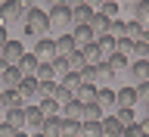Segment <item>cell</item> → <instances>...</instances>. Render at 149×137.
Listing matches in <instances>:
<instances>
[{
  "label": "cell",
  "mask_w": 149,
  "mask_h": 137,
  "mask_svg": "<svg viewBox=\"0 0 149 137\" xmlns=\"http://www.w3.org/2000/svg\"><path fill=\"white\" fill-rule=\"evenodd\" d=\"M0 122H3V112H0Z\"/></svg>",
  "instance_id": "51"
},
{
  "label": "cell",
  "mask_w": 149,
  "mask_h": 137,
  "mask_svg": "<svg viewBox=\"0 0 149 137\" xmlns=\"http://www.w3.org/2000/svg\"><path fill=\"white\" fill-rule=\"evenodd\" d=\"M134 19H137L143 28H149V0H137V3H134Z\"/></svg>",
  "instance_id": "25"
},
{
  "label": "cell",
  "mask_w": 149,
  "mask_h": 137,
  "mask_svg": "<svg viewBox=\"0 0 149 137\" xmlns=\"http://www.w3.org/2000/svg\"><path fill=\"white\" fill-rule=\"evenodd\" d=\"M140 31H143V25H140L137 19H124V37H130V41H137Z\"/></svg>",
  "instance_id": "32"
},
{
  "label": "cell",
  "mask_w": 149,
  "mask_h": 137,
  "mask_svg": "<svg viewBox=\"0 0 149 137\" xmlns=\"http://www.w3.org/2000/svg\"><path fill=\"white\" fill-rule=\"evenodd\" d=\"M0 112H3V91H0Z\"/></svg>",
  "instance_id": "47"
},
{
  "label": "cell",
  "mask_w": 149,
  "mask_h": 137,
  "mask_svg": "<svg viewBox=\"0 0 149 137\" xmlns=\"http://www.w3.org/2000/svg\"><path fill=\"white\" fill-rule=\"evenodd\" d=\"M59 115H62V119H72V122H81V119H84V103H81V100H68V103H62Z\"/></svg>",
  "instance_id": "9"
},
{
  "label": "cell",
  "mask_w": 149,
  "mask_h": 137,
  "mask_svg": "<svg viewBox=\"0 0 149 137\" xmlns=\"http://www.w3.org/2000/svg\"><path fill=\"white\" fill-rule=\"evenodd\" d=\"M53 69H56V78H59V75H65V72H68V65H65V59H59V56H56V59H53Z\"/></svg>",
  "instance_id": "37"
},
{
  "label": "cell",
  "mask_w": 149,
  "mask_h": 137,
  "mask_svg": "<svg viewBox=\"0 0 149 137\" xmlns=\"http://www.w3.org/2000/svg\"><path fill=\"white\" fill-rule=\"evenodd\" d=\"M40 134H44V137H62V115L44 119V125H40Z\"/></svg>",
  "instance_id": "15"
},
{
  "label": "cell",
  "mask_w": 149,
  "mask_h": 137,
  "mask_svg": "<svg viewBox=\"0 0 149 137\" xmlns=\"http://www.w3.org/2000/svg\"><path fill=\"white\" fill-rule=\"evenodd\" d=\"M13 137H28V134H22V131H16V134H13Z\"/></svg>",
  "instance_id": "48"
},
{
  "label": "cell",
  "mask_w": 149,
  "mask_h": 137,
  "mask_svg": "<svg viewBox=\"0 0 149 137\" xmlns=\"http://www.w3.org/2000/svg\"><path fill=\"white\" fill-rule=\"evenodd\" d=\"M68 34H72V41H74V47H78V50H81L84 44H90L93 41V31L87 25H72V31H68Z\"/></svg>",
  "instance_id": "13"
},
{
  "label": "cell",
  "mask_w": 149,
  "mask_h": 137,
  "mask_svg": "<svg viewBox=\"0 0 149 137\" xmlns=\"http://www.w3.org/2000/svg\"><path fill=\"white\" fill-rule=\"evenodd\" d=\"M13 134H16V128L6 125V122H0V137H13Z\"/></svg>",
  "instance_id": "40"
},
{
  "label": "cell",
  "mask_w": 149,
  "mask_h": 137,
  "mask_svg": "<svg viewBox=\"0 0 149 137\" xmlns=\"http://www.w3.org/2000/svg\"><path fill=\"white\" fill-rule=\"evenodd\" d=\"M72 50H78V47H74V41H72V34H68V31H65L62 37H56V56H59V59H65Z\"/></svg>",
  "instance_id": "21"
},
{
  "label": "cell",
  "mask_w": 149,
  "mask_h": 137,
  "mask_svg": "<svg viewBox=\"0 0 149 137\" xmlns=\"http://www.w3.org/2000/svg\"><path fill=\"white\" fill-rule=\"evenodd\" d=\"M22 53H25L22 41H13V37H9L6 44H3V50H0V59H3L6 65H16L19 59H22Z\"/></svg>",
  "instance_id": "4"
},
{
  "label": "cell",
  "mask_w": 149,
  "mask_h": 137,
  "mask_svg": "<svg viewBox=\"0 0 149 137\" xmlns=\"http://www.w3.org/2000/svg\"><path fill=\"white\" fill-rule=\"evenodd\" d=\"M93 97H96V87L93 84H81L78 93H74V100H81V103H93Z\"/></svg>",
  "instance_id": "33"
},
{
  "label": "cell",
  "mask_w": 149,
  "mask_h": 137,
  "mask_svg": "<svg viewBox=\"0 0 149 137\" xmlns=\"http://www.w3.org/2000/svg\"><path fill=\"white\" fill-rule=\"evenodd\" d=\"M31 53H34L40 63H53V59H56V41H53L50 34L34 37V47H31Z\"/></svg>",
  "instance_id": "2"
},
{
  "label": "cell",
  "mask_w": 149,
  "mask_h": 137,
  "mask_svg": "<svg viewBox=\"0 0 149 137\" xmlns=\"http://www.w3.org/2000/svg\"><path fill=\"white\" fill-rule=\"evenodd\" d=\"M6 41H9V31H6V25H0V50H3Z\"/></svg>",
  "instance_id": "42"
},
{
  "label": "cell",
  "mask_w": 149,
  "mask_h": 137,
  "mask_svg": "<svg viewBox=\"0 0 149 137\" xmlns=\"http://www.w3.org/2000/svg\"><path fill=\"white\" fill-rule=\"evenodd\" d=\"M19 93H22V97H37V78L34 75H22V81H19V87H16Z\"/></svg>",
  "instance_id": "19"
},
{
  "label": "cell",
  "mask_w": 149,
  "mask_h": 137,
  "mask_svg": "<svg viewBox=\"0 0 149 137\" xmlns=\"http://www.w3.org/2000/svg\"><path fill=\"white\" fill-rule=\"evenodd\" d=\"M40 125H44V112L37 109V103H25V128L40 131Z\"/></svg>",
  "instance_id": "7"
},
{
  "label": "cell",
  "mask_w": 149,
  "mask_h": 137,
  "mask_svg": "<svg viewBox=\"0 0 149 137\" xmlns=\"http://www.w3.org/2000/svg\"><path fill=\"white\" fill-rule=\"evenodd\" d=\"M34 78H37V81H56L53 63H40V65H37V72H34Z\"/></svg>",
  "instance_id": "29"
},
{
  "label": "cell",
  "mask_w": 149,
  "mask_h": 137,
  "mask_svg": "<svg viewBox=\"0 0 149 137\" xmlns=\"http://www.w3.org/2000/svg\"><path fill=\"white\" fill-rule=\"evenodd\" d=\"M137 103H140L137 87H121V91H115V109H134Z\"/></svg>",
  "instance_id": "5"
},
{
  "label": "cell",
  "mask_w": 149,
  "mask_h": 137,
  "mask_svg": "<svg viewBox=\"0 0 149 137\" xmlns=\"http://www.w3.org/2000/svg\"><path fill=\"white\" fill-rule=\"evenodd\" d=\"M22 28H25V34L31 37H40L50 31V16H47L44 6H28L25 13H22Z\"/></svg>",
  "instance_id": "1"
},
{
  "label": "cell",
  "mask_w": 149,
  "mask_h": 137,
  "mask_svg": "<svg viewBox=\"0 0 149 137\" xmlns=\"http://www.w3.org/2000/svg\"><path fill=\"white\" fill-rule=\"evenodd\" d=\"M137 97H140V100H143V103L149 100V81H143V84H137Z\"/></svg>",
  "instance_id": "38"
},
{
  "label": "cell",
  "mask_w": 149,
  "mask_h": 137,
  "mask_svg": "<svg viewBox=\"0 0 149 137\" xmlns=\"http://www.w3.org/2000/svg\"><path fill=\"white\" fill-rule=\"evenodd\" d=\"M100 128H102V137H121L124 134V128H121V122L115 119V115H112V119H102Z\"/></svg>",
  "instance_id": "20"
},
{
  "label": "cell",
  "mask_w": 149,
  "mask_h": 137,
  "mask_svg": "<svg viewBox=\"0 0 149 137\" xmlns=\"http://www.w3.org/2000/svg\"><path fill=\"white\" fill-rule=\"evenodd\" d=\"M3 122L13 125L16 131H22L25 128V106H22V109H3Z\"/></svg>",
  "instance_id": "17"
},
{
  "label": "cell",
  "mask_w": 149,
  "mask_h": 137,
  "mask_svg": "<svg viewBox=\"0 0 149 137\" xmlns=\"http://www.w3.org/2000/svg\"><path fill=\"white\" fill-rule=\"evenodd\" d=\"M22 106H25V97L16 87H3V109H22Z\"/></svg>",
  "instance_id": "11"
},
{
  "label": "cell",
  "mask_w": 149,
  "mask_h": 137,
  "mask_svg": "<svg viewBox=\"0 0 149 137\" xmlns=\"http://www.w3.org/2000/svg\"><path fill=\"white\" fill-rule=\"evenodd\" d=\"M19 3H22L25 9H28V6H34V0H19Z\"/></svg>",
  "instance_id": "45"
},
{
  "label": "cell",
  "mask_w": 149,
  "mask_h": 137,
  "mask_svg": "<svg viewBox=\"0 0 149 137\" xmlns=\"http://www.w3.org/2000/svg\"><path fill=\"white\" fill-rule=\"evenodd\" d=\"M31 137H44V134H40V131H34V134H31Z\"/></svg>",
  "instance_id": "49"
},
{
  "label": "cell",
  "mask_w": 149,
  "mask_h": 137,
  "mask_svg": "<svg viewBox=\"0 0 149 137\" xmlns=\"http://www.w3.org/2000/svg\"><path fill=\"white\" fill-rule=\"evenodd\" d=\"M53 6H65V0H47V9H53Z\"/></svg>",
  "instance_id": "43"
},
{
  "label": "cell",
  "mask_w": 149,
  "mask_h": 137,
  "mask_svg": "<svg viewBox=\"0 0 149 137\" xmlns=\"http://www.w3.org/2000/svg\"><path fill=\"white\" fill-rule=\"evenodd\" d=\"M121 137H140V125H137V122H134V125H127Z\"/></svg>",
  "instance_id": "39"
},
{
  "label": "cell",
  "mask_w": 149,
  "mask_h": 137,
  "mask_svg": "<svg viewBox=\"0 0 149 137\" xmlns=\"http://www.w3.org/2000/svg\"><path fill=\"white\" fill-rule=\"evenodd\" d=\"M106 65H109L112 72L118 75V72H124V69H127V56H121V53H112V56H106Z\"/></svg>",
  "instance_id": "28"
},
{
  "label": "cell",
  "mask_w": 149,
  "mask_h": 137,
  "mask_svg": "<svg viewBox=\"0 0 149 137\" xmlns=\"http://www.w3.org/2000/svg\"><path fill=\"white\" fill-rule=\"evenodd\" d=\"M140 125V137H149V119H143V122H137Z\"/></svg>",
  "instance_id": "41"
},
{
  "label": "cell",
  "mask_w": 149,
  "mask_h": 137,
  "mask_svg": "<svg viewBox=\"0 0 149 137\" xmlns=\"http://www.w3.org/2000/svg\"><path fill=\"white\" fill-rule=\"evenodd\" d=\"M22 13H25V6L19 3V0H3L0 3V22L6 25V22H22Z\"/></svg>",
  "instance_id": "3"
},
{
  "label": "cell",
  "mask_w": 149,
  "mask_h": 137,
  "mask_svg": "<svg viewBox=\"0 0 149 137\" xmlns=\"http://www.w3.org/2000/svg\"><path fill=\"white\" fill-rule=\"evenodd\" d=\"M37 109L44 112V119H53V115H59V109H62V103L53 100V97H40V103H37Z\"/></svg>",
  "instance_id": "18"
},
{
  "label": "cell",
  "mask_w": 149,
  "mask_h": 137,
  "mask_svg": "<svg viewBox=\"0 0 149 137\" xmlns=\"http://www.w3.org/2000/svg\"><path fill=\"white\" fill-rule=\"evenodd\" d=\"M87 119H90V122H100L102 119V109L96 106V103H84V119L81 122H87Z\"/></svg>",
  "instance_id": "35"
},
{
  "label": "cell",
  "mask_w": 149,
  "mask_h": 137,
  "mask_svg": "<svg viewBox=\"0 0 149 137\" xmlns=\"http://www.w3.org/2000/svg\"><path fill=\"white\" fill-rule=\"evenodd\" d=\"M93 41H96V47H100V53H102V56H112V53H115V37H112V34L93 37Z\"/></svg>",
  "instance_id": "30"
},
{
  "label": "cell",
  "mask_w": 149,
  "mask_h": 137,
  "mask_svg": "<svg viewBox=\"0 0 149 137\" xmlns=\"http://www.w3.org/2000/svg\"><path fill=\"white\" fill-rule=\"evenodd\" d=\"M65 65H68V72H81V69H87V59H84L81 50H72L65 56Z\"/></svg>",
  "instance_id": "24"
},
{
  "label": "cell",
  "mask_w": 149,
  "mask_h": 137,
  "mask_svg": "<svg viewBox=\"0 0 149 137\" xmlns=\"http://www.w3.org/2000/svg\"><path fill=\"white\" fill-rule=\"evenodd\" d=\"M102 122V119H100ZM100 122H81V125H78V134L81 137H102V128H100Z\"/></svg>",
  "instance_id": "26"
},
{
  "label": "cell",
  "mask_w": 149,
  "mask_h": 137,
  "mask_svg": "<svg viewBox=\"0 0 149 137\" xmlns=\"http://www.w3.org/2000/svg\"><path fill=\"white\" fill-rule=\"evenodd\" d=\"M47 16H50V25H59V28L72 25V9L68 6H53V9H47Z\"/></svg>",
  "instance_id": "6"
},
{
  "label": "cell",
  "mask_w": 149,
  "mask_h": 137,
  "mask_svg": "<svg viewBox=\"0 0 149 137\" xmlns=\"http://www.w3.org/2000/svg\"><path fill=\"white\" fill-rule=\"evenodd\" d=\"M96 13H102L106 19H118V13H121V3H118V0H102Z\"/></svg>",
  "instance_id": "27"
},
{
  "label": "cell",
  "mask_w": 149,
  "mask_h": 137,
  "mask_svg": "<svg viewBox=\"0 0 149 137\" xmlns=\"http://www.w3.org/2000/svg\"><path fill=\"white\" fill-rule=\"evenodd\" d=\"M19 81H22L19 65H6V72L0 75V84H3V87H19Z\"/></svg>",
  "instance_id": "22"
},
{
  "label": "cell",
  "mask_w": 149,
  "mask_h": 137,
  "mask_svg": "<svg viewBox=\"0 0 149 137\" xmlns=\"http://www.w3.org/2000/svg\"><path fill=\"white\" fill-rule=\"evenodd\" d=\"M115 119L121 122V128H127V125L137 122V115H134V109H118V112H115Z\"/></svg>",
  "instance_id": "36"
},
{
  "label": "cell",
  "mask_w": 149,
  "mask_h": 137,
  "mask_svg": "<svg viewBox=\"0 0 149 137\" xmlns=\"http://www.w3.org/2000/svg\"><path fill=\"white\" fill-rule=\"evenodd\" d=\"M78 3H84V0H65V6H78Z\"/></svg>",
  "instance_id": "44"
},
{
  "label": "cell",
  "mask_w": 149,
  "mask_h": 137,
  "mask_svg": "<svg viewBox=\"0 0 149 137\" xmlns=\"http://www.w3.org/2000/svg\"><path fill=\"white\" fill-rule=\"evenodd\" d=\"M81 53H84V59H87V65H100V63H106V56L100 53V47H96V41H90V44H84V47H81Z\"/></svg>",
  "instance_id": "16"
},
{
  "label": "cell",
  "mask_w": 149,
  "mask_h": 137,
  "mask_svg": "<svg viewBox=\"0 0 149 137\" xmlns=\"http://www.w3.org/2000/svg\"><path fill=\"white\" fill-rule=\"evenodd\" d=\"M68 9H72V25H87L90 16L96 13V9H90L87 3H78V6H68Z\"/></svg>",
  "instance_id": "12"
},
{
  "label": "cell",
  "mask_w": 149,
  "mask_h": 137,
  "mask_svg": "<svg viewBox=\"0 0 149 137\" xmlns=\"http://www.w3.org/2000/svg\"><path fill=\"white\" fill-rule=\"evenodd\" d=\"M93 69H96V87H102V84H109L112 78H115V72H112V69H109V65H106V63L93 65Z\"/></svg>",
  "instance_id": "31"
},
{
  "label": "cell",
  "mask_w": 149,
  "mask_h": 137,
  "mask_svg": "<svg viewBox=\"0 0 149 137\" xmlns=\"http://www.w3.org/2000/svg\"><path fill=\"white\" fill-rule=\"evenodd\" d=\"M3 72H6V63H3V59H0V75H3Z\"/></svg>",
  "instance_id": "46"
},
{
  "label": "cell",
  "mask_w": 149,
  "mask_h": 137,
  "mask_svg": "<svg viewBox=\"0 0 149 137\" xmlns=\"http://www.w3.org/2000/svg\"><path fill=\"white\" fill-rule=\"evenodd\" d=\"M16 65H19V72H22V75H34L37 65H40V59H37L31 50H25V53H22V59H19Z\"/></svg>",
  "instance_id": "14"
},
{
  "label": "cell",
  "mask_w": 149,
  "mask_h": 137,
  "mask_svg": "<svg viewBox=\"0 0 149 137\" xmlns=\"http://www.w3.org/2000/svg\"><path fill=\"white\" fill-rule=\"evenodd\" d=\"M109 25H112V19H106L102 13H93V16H90V22H87V28L93 31V37L109 34Z\"/></svg>",
  "instance_id": "8"
},
{
  "label": "cell",
  "mask_w": 149,
  "mask_h": 137,
  "mask_svg": "<svg viewBox=\"0 0 149 137\" xmlns=\"http://www.w3.org/2000/svg\"><path fill=\"white\" fill-rule=\"evenodd\" d=\"M130 69V75L137 78V84H143V81H149V59H137L134 65H127Z\"/></svg>",
  "instance_id": "23"
},
{
  "label": "cell",
  "mask_w": 149,
  "mask_h": 137,
  "mask_svg": "<svg viewBox=\"0 0 149 137\" xmlns=\"http://www.w3.org/2000/svg\"><path fill=\"white\" fill-rule=\"evenodd\" d=\"M0 25H3V22H0Z\"/></svg>",
  "instance_id": "52"
},
{
  "label": "cell",
  "mask_w": 149,
  "mask_h": 137,
  "mask_svg": "<svg viewBox=\"0 0 149 137\" xmlns=\"http://www.w3.org/2000/svg\"><path fill=\"white\" fill-rule=\"evenodd\" d=\"M59 81H37V97H56Z\"/></svg>",
  "instance_id": "34"
},
{
  "label": "cell",
  "mask_w": 149,
  "mask_h": 137,
  "mask_svg": "<svg viewBox=\"0 0 149 137\" xmlns=\"http://www.w3.org/2000/svg\"><path fill=\"white\" fill-rule=\"evenodd\" d=\"M93 103H96L100 109H112V106H115V91H112L109 84L96 87V97H93Z\"/></svg>",
  "instance_id": "10"
},
{
  "label": "cell",
  "mask_w": 149,
  "mask_h": 137,
  "mask_svg": "<svg viewBox=\"0 0 149 137\" xmlns=\"http://www.w3.org/2000/svg\"><path fill=\"white\" fill-rule=\"evenodd\" d=\"M146 119H149V100H146Z\"/></svg>",
  "instance_id": "50"
}]
</instances>
